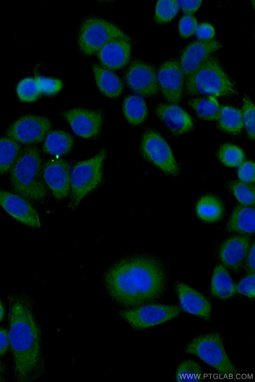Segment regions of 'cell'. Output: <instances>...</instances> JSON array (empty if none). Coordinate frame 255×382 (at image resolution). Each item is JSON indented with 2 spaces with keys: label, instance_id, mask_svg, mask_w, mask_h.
I'll return each instance as SVG.
<instances>
[{
  "label": "cell",
  "instance_id": "39",
  "mask_svg": "<svg viewBox=\"0 0 255 382\" xmlns=\"http://www.w3.org/2000/svg\"><path fill=\"white\" fill-rule=\"evenodd\" d=\"M238 177L241 182L254 183L255 182V164L252 161L243 162L238 171Z\"/></svg>",
  "mask_w": 255,
  "mask_h": 382
},
{
  "label": "cell",
  "instance_id": "10",
  "mask_svg": "<svg viewBox=\"0 0 255 382\" xmlns=\"http://www.w3.org/2000/svg\"><path fill=\"white\" fill-rule=\"evenodd\" d=\"M51 127V121L45 117L26 115L11 125L6 135L18 143L30 145L42 141Z\"/></svg>",
  "mask_w": 255,
  "mask_h": 382
},
{
  "label": "cell",
  "instance_id": "34",
  "mask_svg": "<svg viewBox=\"0 0 255 382\" xmlns=\"http://www.w3.org/2000/svg\"><path fill=\"white\" fill-rule=\"evenodd\" d=\"M179 8L177 0H159L156 5L155 21L158 23L170 21L174 17Z\"/></svg>",
  "mask_w": 255,
  "mask_h": 382
},
{
  "label": "cell",
  "instance_id": "32",
  "mask_svg": "<svg viewBox=\"0 0 255 382\" xmlns=\"http://www.w3.org/2000/svg\"><path fill=\"white\" fill-rule=\"evenodd\" d=\"M16 91L20 100L25 102L34 101L41 94L36 80L31 78L22 80L18 84Z\"/></svg>",
  "mask_w": 255,
  "mask_h": 382
},
{
  "label": "cell",
  "instance_id": "5",
  "mask_svg": "<svg viewBox=\"0 0 255 382\" xmlns=\"http://www.w3.org/2000/svg\"><path fill=\"white\" fill-rule=\"evenodd\" d=\"M106 153V149H103L95 157L79 162L74 167L70 176L69 205L72 210H75L82 199L102 182L103 165Z\"/></svg>",
  "mask_w": 255,
  "mask_h": 382
},
{
  "label": "cell",
  "instance_id": "40",
  "mask_svg": "<svg viewBox=\"0 0 255 382\" xmlns=\"http://www.w3.org/2000/svg\"><path fill=\"white\" fill-rule=\"evenodd\" d=\"M195 33L199 40H209L214 37L215 30L210 23H202L197 26Z\"/></svg>",
  "mask_w": 255,
  "mask_h": 382
},
{
  "label": "cell",
  "instance_id": "13",
  "mask_svg": "<svg viewBox=\"0 0 255 382\" xmlns=\"http://www.w3.org/2000/svg\"><path fill=\"white\" fill-rule=\"evenodd\" d=\"M70 173L68 163L62 159L48 160L43 167L44 180L58 201L64 199L69 193Z\"/></svg>",
  "mask_w": 255,
  "mask_h": 382
},
{
  "label": "cell",
  "instance_id": "15",
  "mask_svg": "<svg viewBox=\"0 0 255 382\" xmlns=\"http://www.w3.org/2000/svg\"><path fill=\"white\" fill-rule=\"evenodd\" d=\"M0 205L19 222L33 227L40 226L37 212L23 197L0 190Z\"/></svg>",
  "mask_w": 255,
  "mask_h": 382
},
{
  "label": "cell",
  "instance_id": "46",
  "mask_svg": "<svg viewBox=\"0 0 255 382\" xmlns=\"http://www.w3.org/2000/svg\"><path fill=\"white\" fill-rule=\"evenodd\" d=\"M4 381V379L3 377H2L1 376H0V381Z\"/></svg>",
  "mask_w": 255,
  "mask_h": 382
},
{
  "label": "cell",
  "instance_id": "44",
  "mask_svg": "<svg viewBox=\"0 0 255 382\" xmlns=\"http://www.w3.org/2000/svg\"><path fill=\"white\" fill-rule=\"evenodd\" d=\"M4 311L3 305L0 301V321L2 319L4 316Z\"/></svg>",
  "mask_w": 255,
  "mask_h": 382
},
{
  "label": "cell",
  "instance_id": "28",
  "mask_svg": "<svg viewBox=\"0 0 255 382\" xmlns=\"http://www.w3.org/2000/svg\"><path fill=\"white\" fill-rule=\"evenodd\" d=\"M189 104L194 109L199 118L208 121L218 120L221 106L214 96L198 97L189 101Z\"/></svg>",
  "mask_w": 255,
  "mask_h": 382
},
{
  "label": "cell",
  "instance_id": "30",
  "mask_svg": "<svg viewBox=\"0 0 255 382\" xmlns=\"http://www.w3.org/2000/svg\"><path fill=\"white\" fill-rule=\"evenodd\" d=\"M228 187L241 204L254 205L255 191L253 183L231 181L228 183Z\"/></svg>",
  "mask_w": 255,
  "mask_h": 382
},
{
  "label": "cell",
  "instance_id": "8",
  "mask_svg": "<svg viewBox=\"0 0 255 382\" xmlns=\"http://www.w3.org/2000/svg\"><path fill=\"white\" fill-rule=\"evenodd\" d=\"M143 157L166 175L177 176L179 170L172 151L157 132L148 130L143 134L140 145Z\"/></svg>",
  "mask_w": 255,
  "mask_h": 382
},
{
  "label": "cell",
  "instance_id": "11",
  "mask_svg": "<svg viewBox=\"0 0 255 382\" xmlns=\"http://www.w3.org/2000/svg\"><path fill=\"white\" fill-rule=\"evenodd\" d=\"M184 75L180 62L169 59L159 67L157 75L158 87L165 98L170 102L181 99Z\"/></svg>",
  "mask_w": 255,
  "mask_h": 382
},
{
  "label": "cell",
  "instance_id": "31",
  "mask_svg": "<svg viewBox=\"0 0 255 382\" xmlns=\"http://www.w3.org/2000/svg\"><path fill=\"white\" fill-rule=\"evenodd\" d=\"M218 156L224 165L230 167L239 166L245 158L244 152L240 147L229 143L220 147Z\"/></svg>",
  "mask_w": 255,
  "mask_h": 382
},
{
  "label": "cell",
  "instance_id": "37",
  "mask_svg": "<svg viewBox=\"0 0 255 382\" xmlns=\"http://www.w3.org/2000/svg\"><path fill=\"white\" fill-rule=\"evenodd\" d=\"M197 26V20L193 15H185L179 23V33L183 38H188L195 33Z\"/></svg>",
  "mask_w": 255,
  "mask_h": 382
},
{
  "label": "cell",
  "instance_id": "6",
  "mask_svg": "<svg viewBox=\"0 0 255 382\" xmlns=\"http://www.w3.org/2000/svg\"><path fill=\"white\" fill-rule=\"evenodd\" d=\"M187 353L193 354L203 362L225 375L238 374L224 349L221 336L212 332L193 339L185 348Z\"/></svg>",
  "mask_w": 255,
  "mask_h": 382
},
{
  "label": "cell",
  "instance_id": "20",
  "mask_svg": "<svg viewBox=\"0 0 255 382\" xmlns=\"http://www.w3.org/2000/svg\"><path fill=\"white\" fill-rule=\"evenodd\" d=\"M98 57L102 65L109 70H118L128 62L130 44L124 39L115 40L105 44L98 52Z\"/></svg>",
  "mask_w": 255,
  "mask_h": 382
},
{
  "label": "cell",
  "instance_id": "12",
  "mask_svg": "<svg viewBox=\"0 0 255 382\" xmlns=\"http://www.w3.org/2000/svg\"><path fill=\"white\" fill-rule=\"evenodd\" d=\"M125 76L128 87L141 96H152L158 92L156 73L154 68L148 63L141 61L132 62Z\"/></svg>",
  "mask_w": 255,
  "mask_h": 382
},
{
  "label": "cell",
  "instance_id": "21",
  "mask_svg": "<svg viewBox=\"0 0 255 382\" xmlns=\"http://www.w3.org/2000/svg\"><path fill=\"white\" fill-rule=\"evenodd\" d=\"M229 231L251 235L255 231V208L254 206L237 205L233 210L227 226Z\"/></svg>",
  "mask_w": 255,
  "mask_h": 382
},
{
  "label": "cell",
  "instance_id": "38",
  "mask_svg": "<svg viewBox=\"0 0 255 382\" xmlns=\"http://www.w3.org/2000/svg\"><path fill=\"white\" fill-rule=\"evenodd\" d=\"M236 291L249 298H254L255 295V274H249L242 279L236 286Z\"/></svg>",
  "mask_w": 255,
  "mask_h": 382
},
{
  "label": "cell",
  "instance_id": "7",
  "mask_svg": "<svg viewBox=\"0 0 255 382\" xmlns=\"http://www.w3.org/2000/svg\"><path fill=\"white\" fill-rule=\"evenodd\" d=\"M130 40V38L115 24L105 19L90 17L81 25L78 43L81 51L87 55L98 53L107 43L115 40Z\"/></svg>",
  "mask_w": 255,
  "mask_h": 382
},
{
  "label": "cell",
  "instance_id": "22",
  "mask_svg": "<svg viewBox=\"0 0 255 382\" xmlns=\"http://www.w3.org/2000/svg\"><path fill=\"white\" fill-rule=\"evenodd\" d=\"M92 68L101 92L110 97L119 96L122 92L123 84L117 75L111 70L97 65H93Z\"/></svg>",
  "mask_w": 255,
  "mask_h": 382
},
{
  "label": "cell",
  "instance_id": "29",
  "mask_svg": "<svg viewBox=\"0 0 255 382\" xmlns=\"http://www.w3.org/2000/svg\"><path fill=\"white\" fill-rule=\"evenodd\" d=\"M21 151L19 143L9 137L0 138V173L9 170Z\"/></svg>",
  "mask_w": 255,
  "mask_h": 382
},
{
  "label": "cell",
  "instance_id": "35",
  "mask_svg": "<svg viewBox=\"0 0 255 382\" xmlns=\"http://www.w3.org/2000/svg\"><path fill=\"white\" fill-rule=\"evenodd\" d=\"M255 106L254 104L248 96L244 98L243 106V123L250 138L255 139Z\"/></svg>",
  "mask_w": 255,
  "mask_h": 382
},
{
  "label": "cell",
  "instance_id": "24",
  "mask_svg": "<svg viewBox=\"0 0 255 382\" xmlns=\"http://www.w3.org/2000/svg\"><path fill=\"white\" fill-rule=\"evenodd\" d=\"M73 142V138L69 133L62 130H52L46 135L43 149L49 154L61 156L71 150Z\"/></svg>",
  "mask_w": 255,
  "mask_h": 382
},
{
  "label": "cell",
  "instance_id": "42",
  "mask_svg": "<svg viewBox=\"0 0 255 382\" xmlns=\"http://www.w3.org/2000/svg\"><path fill=\"white\" fill-rule=\"evenodd\" d=\"M246 267L249 274H255V244L253 243L246 259Z\"/></svg>",
  "mask_w": 255,
  "mask_h": 382
},
{
  "label": "cell",
  "instance_id": "25",
  "mask_svg": "<svg viewBox=\"0 0 255 382\" xmlns=\"http://www.w3.org/2000/svg\"><path fill=\"white\" fill-rule=\"evenodd\" d=\"M198 217L206 222H215L223 216L224 207L221 200L213 195L202 196L196 205Z\"/></svg>",
  "mask_w": 255,
  "mask_h": 382
},
{
  "label": "cell",
  "instance_id": "3",
  "mask_svg": "<svg viewBox=\"0 0 255 382\" xmlns=\"http://www.w3.org/2000/svg\"><path fill=\"white\" fill-rule=\"evenodd\" d=\"M42 175V161L36 147L21 150L10 169L11 184L15 192L27 200L44 199L47 192Z\"/></svg>",
  "mask_w": 255,
  "mask_h": 382
},
{
  "label": "cell",
  "instance_id": "9",
  "mask_svg": "<svg viewBox=\"0 0 255 382\" xmlns=\"http://www.w3.org/2000/svg\"><path fill=\"white\" fill-rule=\"evenodd\" d=\"M181 308L175 305L149 304L124 310L120 316L136 330L152 327L178 315Z\"/></svg>",
  "mask_w": 255,
  "mask_h": 382
},
{
  "label": "cell",
  "instance_id": "27",
  "mask_svg": "<svg viewBox=\"0 0 255 382\" xmlns=\"http://www.w3.org/2000/svg\"><path fill=\"white\" fill-rule=\"evenodd\" d=\"M123 111L128 122L134 125L142 122L147 115V109L144 100L138 96H130L125 99Z\"/></svg>",
  "mask_w": 255,
  "mask_h": 382
},
{
  "label": "cell",
  "instance_id": "33",
  "mask_svg": "<svg viewBox=\"0 0 255 382\" xmlns=\"http://www.w3.org/2000/svg\"><path fill=\"white\" fill-rule=\"evenodd\" d=\"M201 366L196 362L185 360L178 366L176 372V379L178 382L195 381L201 379L202 374Z\"/></svg>",
  "mask_w": 255,
  "mask_h": 382
},
{
  "label": "cell",
  "instance_id": "45",
  "mask_svg": "<svg viewBox=\"0 0 255 382\" xmlns=\"http://www.w3.org/2000/svg\"><path fill=\"white\" fill-rule=\"evenodd\" d=\"M4 371V366L3 364V363L0 361V376L3 373Z\"/></svg>",
  "mask_w": 255,
  "mask_h": 382
},
{
  "label": "cell",
  "instance_id": "14",
  "mask_svg": "<svg viewBox=\"0 0 255 382\" xmlns=\"http://www.w3.org/2000/svg\"><path fill=\"white\" fill-rule=\"evenodd\" d=\"M62 115L73 131L85 138L96 136L103 122L102 114L97 110L76 108L64 111Z\"/></svg>",
  "mask_w": 255,
  "mask_h": 382
},
{
  "label": "cell",
  "instance_id": "23",
  "mask_svg": "<svg viewBox=\"0 0 255 382\" xmlns=\"http://www.w3.org/2000/svg\"><path fill=\"white\" fill-rule=\"evenodd\" d=\"M212 294L222 299H227L234 295L236 286L227 269L222 265L214 269L211 285Z\"/></svg>",
  "mask_w": 255,
  "mask_h": 382
},
{
  "label": "cell",
  "instance_id": "17",
  "mask_svg": "<svg viewBox=\"0 0 255 382\" xmlns=\"http://www.w3.org/2000/svg\"><path fill=\"white\" fill-rule=\"evenodd\" d=\"M248 236H236L225 240L220 246L218 255L220 260L227 267L232 270H238L245 262L252 245Z\"/></svg>",
  "mask_w": 255,
  "mask_h": 382
},
{
  "label": "cell",
  "instance_id": "36",
  "mask_svg": "<svg viewBox=\"0 0 255 382\" xmlns=\"http://www.w3.org/2000/svg\"><path fill=\"white\" fill-rule=\"evenodd\" d=\"M35 79L41 93L46 95H54L57 93L62 87L61 81L57 79L46 78L39 76H37Z\"/></svg>",
  "mask_w": 255,
  "mask_h": 382
},
{
  "label": "cell",
  "instance_id": "1",
  "mask_svg": "<svg viewBox=\"0 0 255 382\" xmlns=\"http://www.w3.org/2000/svg\"><path fill=\"white\" fill-rule=\"evenodd\" d=\"M106 287L114 299L127 307L152 302L166 286L162 263L150 256H133L121 260L105 273Z\"/></svg>",
  "mask_w": 255,
  "mask_h": 382
},
{
  "label": "cell",
  "instance_id": "26",
  "mask_svg": "<svg viewBox=\"0 0 255 382\" xmlns=\"http://www.w3.org/2000/svg\"><path fill=\"white\" fill-rule=\"evenodd\" d=\"M217 126L221 130L231 134H238L243 126L242 111L229 106H221Z\"/></svg>",
  "mask_w": 255,
  "mask_h": 382
},
{
  "label": "cell",
  "instance_id": "18",
  "mask_svg": "<svg viewBox=\"0 0 255 382\" xmlns=\"http://www.w3.org/2000/svg\"><path fill=\"white\" fill-rule=\"evenodd\" d=\"M176 290L181 307L184 311L205 320L209 319L211 304L200 292L181 282L176 284Z\"/></svg>",
  "mask_w": 255,
  "mask_h": 382
},
{
  "label": "cell",
  "instance_id": "43",
  "mask_svg": "<svg viewBox=\"0 0 255 382\" xmlns=\"http://www.w3.org/2000/svg\"><path fill=\"white\" fill-rule=\"evenodd\" d=\"M8 332L4 328H0V356L7 351L9 345Z\"/></svg>",
  "mask_w": 255,
  "mask_h": 382
},
{
  "label": "cell",
  "instance_id": "19",
  "mask_svg": "<svg viewBox=\"0 0 255 382\" xmlns=\"http://www.w3.org/2000/svg\"><path fill=\"white\" fill-rule=\"evenodd\" d=\"M155 112L175 135L186 133L193 126L191 116L177 104H160L156 107Z\"/></svg>",
  "mask_w": 255,
  "mask_h": 382
},
{
  "label": "cell",
  "instance_id": "2",
  "mask_svg": "<svg viewBox=\"0 0 255 382\" xmlns=\"http://www.w3.org/2000/svg\"><path fill=\"white\" fill-rule=\"evenodd\" d=\"M7 298L8 336L15 378L18 382L33 381L42 375L45 366L41 332L34 315L32 300L24 292L10 293Z\"/></svg>",
  "mask_w": 255,
  "mask_h": 382
},
{
  "label": "cell",
  "instance_id": "4",
  "mask_svg": "<svg viewBox=\"0 0 255 382\" xmlns=\"http://www.w3.org/2000/svg\"><path fill=\"white\" fill-rule=\"evenodd\" d=\"M185 91L190 95L227 96L235 93L234 86L218 60L209 56L186 78Z\"/></svg>",
  "mask_w": 255,
  "mask_h": 382
},
{
  "label": "cell",
  "instance_id": "16",
  "mask_svg": "<svg viewBox=\"0 0 255 382\" xmlns=\"http://www.w3.org/2000/svg\"><path fill=\"white\" fill-rule=\"evenodd\" d=\"M222 47V44L214 40H198L190 43L181 57L180 65L186 78L213 52Z\"/></svg>",
  "mask_w": 255,
  "mask_h": 382
},
{
  "label": "cell",
  "instance_id": "41",
  "mask_svg": "<svg viewBox=\"0 0 255 382\" xmlns=\"http://www.w3.org/2000/svg\"><path fill=\"white\" fill-rule=\"evenodd\" d=\"M179 6H180L183 11L186 15H190L194 13L200 6L201 0H177Z\"/></svg>",
  "mask_w": 255,
  "mask_h": 382
}]
</instances>
